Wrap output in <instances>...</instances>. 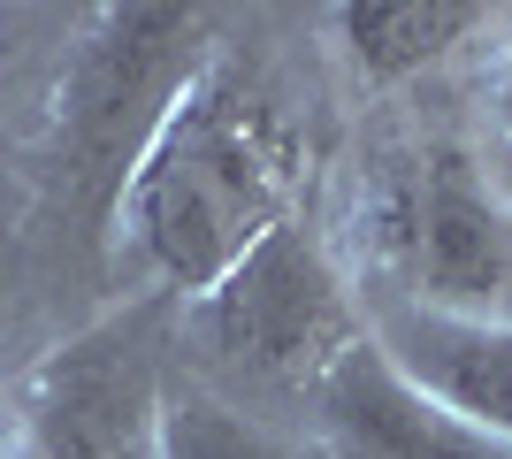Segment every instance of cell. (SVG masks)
<instances>
[{"mask_svg": "<svg viewBox=\"0 0 512 459\" xmlns=\"http://www.w3.org/2000/svg\"><path fill=\"white\" fill-rule=\"evenodd\" d=\"M367 337L428 398H444L459 421L512 444V322H467V314H428V306L375 299L367 306Z\"/></svg>", "mask_w": 512, "mask_h": 459, "instance_id": "obj_7", "label": "cell"}, {"mask_svg": "<svg viewBox=\"0 0 512 459\" xmlns=\"http://www.w3.org/2000/svg\"><path fill=\"white\" fill-rule=\"evenodd\" d=\"M306 192V138L299 123L260 92L237 54L214 46L207 69L176 92L161 131L130 169L107 238L146 268L153 291L199 299L253 253L276 222L299 215Z\"/></svg>", "mask_w": 512, "mask_h": 459, "instance_id": "obj_1", "label": "cell"}, {"mask_svg": "<svg viewBox=\"0 0 512 459\" xmlns=\"http://www.w3.org/2000/svg\"><path fill=\"white\" fill-rule=\"evenodd\" d=\"M184 329L199 337V352H214V368L306 398L367 337V299L352 291L314 222L291 215L222 284L184 299Z\"/></svg>", "mask_w": 512, "mask_h": 459, "instance_id": "obj_4", "label": "cell"}, {"mask_svg": "<svg viewBox=\"0 0 512 459\" xmlns=\"http://www.w3.org/2000/svg\"><path fill=\"white\" fill-rule=\"evenodd\" d=\"M161 459H321L314 437H291L276 421L230 406L199 375H169L161 391Z\"/></svg>", "mask_w": 512, "mask_h": 459, "instance_id": "obj_9", "label": "cell"}, {"mask_svg": "<svg viewBox=\"0 0 512 459\" xmlns=\"http://www.w3.org/2000/svg\"><path fill=\"white\" fill-rule=\"evenodd\" d=\"M497 138L512 146V62H505V77H497Z\"/></svg>", "mask_w": 512, "mask_h": 459, "instance_id": "obj_10", "label": "cell"}, {"mask_svg": "<svg viewBox=\"0 0 512 459\" xmlns=\"http://www.w3.org/2000/svg\"><path fill=\"white\" fill-rule=\"evenodd\" d=\"M344 62L360 69V85H406L421 69L451 62L474 31H490V8L474 0H352L337 8Z\"/></svg>", "mask_w": 512, "mask_h": 459, "instance_id": "obj_8", "label": "cell"}, {"mask_svg": "<svg viewBox=\"0 0 512 459\" xmlns=\"http://www.w3.org/2000/svg\"><path fill=\"white\" fill-rule=\"evenodd\" d=\"M176 322L184 299L146 291L46 352L23 383V459H161Z\"/></svg>", "mask_w": 512, "mask_h": 459, "instance_id": "obj_5", "label": "cell"}, {"mask_svg": "<svg viewBox=\"0 0 512 459\" xmlns=\"http://www.w3.org/2000/svg\"><path fill=\"white\" fill-rule=\"evenodd\" d=\"M360 253L398 306L512 322V146H390L360 184Z\"/></svg>", "mask_w": 512, "mask_h": 459, "instance_id": "obj_2", "label": "cell"}, {"mask_svg": "<svg viewBox=\"0 0 512 459\" xmlns=\"http://www.w3.org/2000/svg\"><path fill=\"white\" fill-rule=\"evenodd\" d=\"M306 437L321 459H512V444L428 398L375 337H360L306 391Z\"/></svg>", "mask_w": 512, "mask_h": 459, "instance_id": "obj_6", "label": "cell"}, {"mask_svg": "<svg viewBox=\"0 0 512 459\" xmlns=\"http://www.w3.org/2000/svg\"><path fill=\"white\" fill-rule=\"evenodd\" d=\"M214 39L199 8H161V0H123V8H92L77 46L54 85V169L69 199L107 230L115 199L176 92L207 69Z\"/></svg>", "mask_w": 512, "mask_h": 459, "instance_id": "obj_3", "label": "cell"}]
</instances>
